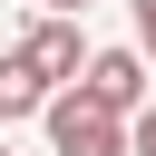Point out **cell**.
<instances>
[{
  "label": "cell",
  "instance_id": "7",
  "mask_svg": "<svg viewBox=\"0 0 156 156\" xmlns=\"http://www.w3.org/2000/svg\"><path fill=\"white\" fill-rule=\"evenodd\" d=\"M39 10H68V20H78V10H88V0H39Z\"/></svg>",
  "mask_w": 156,
  "mask_h": 156
},
{
  "label": "cell",
  "instance_id": "2",
  "mask_svg": "<svg viewBox=\"0 0 156 156\" xmlns=\"http://www.w3.org/2000/svg\"><path fill=\"white\" fill-rule=\"evenodd\" d=\"M20 49H29V68H39L49 88H78V78H88V39H78V20H68V10H49Z\"/></svg>",
  "mask_w": 156,
  "mask_h": 156
},
{
  "label": "cell",
  "instance_id": "6",
  "mask_svg": "<svg viewBox=\"0 0 156 156\" xmlns=\"http://www.w3.org/2000/svg\"><path fill=\"white\" fill-rule=\"evenodd\" d=\"M127 136H136V156H156V107H136V117H127Z\"/></svg>",
  "mask_w": 156,
  "mask_h": 156
},
{
  "label": "cell",
  "instance_id": "4",
  "mask_svg": "<svg viewBox=\"0 0 156 156\" xmlns=\"http://www.w3.org/2000/svg\"><path fill=\"white\" fill-rule=\"evenodd\" d=\"M49 98H58V88L29 68V49H10V58H0V117H39Z\"/></svg>",
  "mask_w": 156,
  "mask_h": 156
},
{
  "label": "cell",
  "instance_id": "3",
  "mask_svg": "<svg viewBox=\"0 0 156 156\" xmlns=\"http://www.w3.org/2000/svg\"><path fill=\"white\" fill-rule=\"evenodd\" d=\"M78 88H88V98H107L117 117H136V107H146V49H98Z\"/></svg>",
  "mask_w": 156,
  "mask_h": 156
},
{
  "label": "cell",
  "instance_id": "5",
  "mask_svg": "<svg viewBox=\"0 0 156 156\" xmlns=\"http://www.w3.org/2000/svg\"><path fill=\"white\" fill-rule=\"evenodd\" d=\"M127 10H136V49L156 58V0H127Z\"/></svg>",
  "mask_w": 156,
  "mask_h": 156
},
{
  "label": "cell",
  "instance_id": "1",
  "mask_svg": "<svg viewBox=\"0 0 156 156\" xmlns=\"http://www.w3.org/2000/svg\"><path fill=\"white\" fill-rule=\"evenodd\" d=\"M39 117H49V146H58V156H136L127 117H117L107 98H88V88H58Z\"/></svg>",
  "mask_w": 156,
  "mask_h": 156
},
{
  "label": "cell",
  "instance_id": "8",
  "mask_svg": "<svg viewBox=\"0 0 156 156\" xmlns=\"http://www.w3.org/2000/svg\"><path fill=\"white\" fill-rule=\"evenodd\" d=\"M0 156H10V146H0Z\"/></svg>",
  "mask_w": 156,
  "mask_h": 156
}]
</instances>
